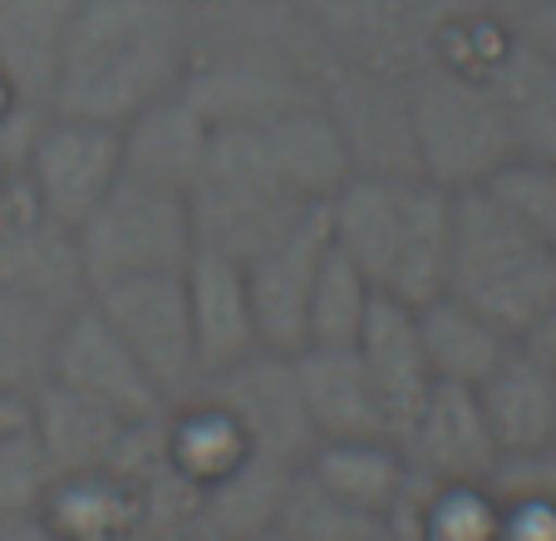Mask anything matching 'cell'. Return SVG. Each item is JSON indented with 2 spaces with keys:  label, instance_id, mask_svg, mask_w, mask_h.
Returning <instances> with one entry per match:
<instances>
[{
  "label": "cell",
  "instance_id": "cell-1",
  "mask_svg": "<svg viewBox=\"0 0 556 541\" xmlns=\"http://www.w3.org/2000/svg\"><path fill=\"white\" fill-rule=\"evenodd\" d=\"M198 60L188 0H79L54 74L50 114L124 128L182 89Z\"/></svg>",
  "mask_w": 556,
  "mask_h": 541
},
{
  "label": "cell",
  "instance_id": "cell-2",
  "mask_svg": "<svg viewBox=\"0 0 556 541\" xmlns=\"http://www.w3.org/2000/svg\"><path fill=\"white\" fill-rule=\"evenodd\" d=\"M443 291L522 340L556 305V251L493 188L453 192V251Z\"/></svg>",
  "mask_w": 556,
  "mask_h": 541
},
{
  "label": "cell",
  "instance_id": "cell-3",
  "mask_svg": "<svg viewBox=\"0 0 556 541\" xmlns=\"http://www.w3.org/2000/svg\"><path fill=\"white\" fill-rule=\"evenodd\" d=\"M74 266L85 291L128 281V276H157V270H188L198 237H192L188 192L124 173L104 192L94 212L70 231Z\"/></svg>",
  "mask_w": 556,
  "mask_h": 541
},
{
  "label": "cell",
  "instance_id": "cell-4",
  "mask_svg": "<svg viewBox=\"0 0 556 541\" xmlns=\"http://www.w3.org/2000/svg\"><path fill=\"white\" fill-rule=\"evenodd\" d=\"M409 134L419 177L448 192L483 188L497 167L513 163V143L488 84L443 60L409 70Z\"/></svg>",
  "mask_w": 556,
  "mask_h": 541
},
{
  "label": "cell",
  "instance_id": "cell-5",
  "mask_svg": "<svg viewBox=\"0 0 556 541\" xmlns=\"http://www.w3.org/2000/svg\"><path fill=\"white\" fill-rule=\"evenodd\" d=\"M89 301L104 311V320L118 330L148 385L157 389L163 408H178L202 385L198 335H192L188 281L182 270H157V276H128V281L99 286Z\"/></svg>",
  "mask_w": 556,
  "mask_h": 541
},
{
  "label": "cell",
  "instance_id": "cell-6",
  "mask_svg": "<svg viewBox=\"0 0 556 541\" xmlns=\"http://www.w3.org/2000/svg\"><path fill=\"white\" fill-rule=\"evenodd\" d=\"M25 188L60 231H74L124 177V128L40 114L25 143Z\"/></svg>",
  "mask_w": 556,
  "mask_h": 541
},
{
  "label": "cell",
  "instance_id": "cell-7",
  "mask_svg": "<svg viewBox=\"0 0 556 541\" xmlns=\"http://www.w3.org/2000/svg\"><path fill=\"white\" fill-rule=\"evenodd\" d=\"M50 385L70 389V394H85L94 404L114 408L128 424H143V418L168 414L157 389L148 385V375L138 369V360L128 354V344L118 340V330L104 320L89 291L60 315L54 325V344H50Z\"/></svg>",
  "mask_w": 556,
  "mask_h": 541
},
{
  "label": "cell",
  "instance_id": "cell-8",
  "mask_svg": "<svg viewBox=\"0 0 556 541\" xmlns=\"http://www.w3.org/2000/svg\"><path fill=\"white\" fill-rule=\"evenodd\" d=\"M320 104L336 118L355 173L419 177V158H414V134H409V74L345 64L320 95Z\"/></svg>",
  "mask_w": 556,
  "mask_h": 541
},
{
  "label": "cell",
  "instance_id": "cell-9",
  "mask_svg": "<svg viewBox=\"0 0 556 541\" xmlns=\"http://www.w3.org/2000/svg\"><path fill=\"white\" fill-rule=\"evenodd\" d=\"M198 389L207 399H217V404L247 428L256 453H276V458L295 463V468L311 458L315 433L301 408L291 354L256 350V354H247L242 365L222 369V375H207Z\"/></svg>",
  "mask_w": 556,
  "mask_h": 541
},
{
  "label": "cell",
  "instance_id": "cell-10",
  "mask_svg": "<svg viewBox=\"0 0 556 541\" xmlns=\"http://www.w3.org/2000/svg\"><path fill=\"white\" fill-rule=\"evenodd\" d=\"M400 453L409 463L414 488H448V482H488L497 468V443L478 394L463 385H433L419 404L414 424L404 428Z\"/></svg>",
  "mask_w": 556,
  "mask_h": 541
},
{
  "label": "cell",
  "instance_id": "cell-11",
  "mask_svg": "<svg viewBox=\"0 0 556 541\" xmlns=\"http://www.w3.org/2000/svg\"><path fill=\"white\" fill-rule=\"evenodd\" d=\"M326 212L315 207L301 227H291L281 241L247 261V295H252L256 340L271 354H295L305 344V311H311V286L320 256H326Z\"/></svg>",
  "mask_w": 556,
  "mask_h": 541
},
{
  "label": "cell",
  "instance_id": "cell-12",
  "mask_svg": "<svg viewBox=\"0 0 556 541\" xmlns=\"http://www.w3.org/2000/svg\"><path fill=\"white\" fill-rule=\"evenodd\" d=\"M355 354H359V365H365L369 385H375V394H379V408H384V418H389V433L400 443L404 428H409L414 414H419V404L429 399V389L439 385L429 369V354H424L414 305H404V301L379 291L375 311H369L365 330H359V340H355Z\"/></svg>",
  "mask_w": 556,
  "mask_h": 541
},
{
  "label": "cell",
  "instance_id": "cell-13",
  "mask_svg": "<svg viewBox=\"0 0 556 541\" xmlns=\"http://www.w3.org/2000/svg\"><path fill=\"white\" fill-rule=\"evenodd\" d=\"M493 95L497 114H503L513 158H532V163H556V60L542 54L532 40H522L513 25L507 45L488 60L478 74Z\"/></svg>",
  "mask_w": 556,
  "mask_h": 541
},
{
  "label": "cell",
  "instance_id": "cell-14",
  "mask_svg": "<svg viewBox=\"0 0 556 541\" xmlns=\"http://www.w3.org/2000/svg\"><path fill=\"white\" fill-rule=\"evenodd\" d=\"M182 281H188V311H192V335H198L202 379L242 365L247 354L262 350L242 261L217 256V251H192Z\"/></svg>",
  "mask_w": 556,
  "mask_h": 541
},
{
  "label": "cell",
  "instance_id": "cell-15",
  "mask_svg": "<svg viewBox=\"0 0 556 541\" xmlns=\"http://www.w3.org/2000/svg\"><path fill=\"white\" fill-rule=\"evenodd\" d=\"M472 394H478V408H483L488 433L503 458L556 448V375L527 344H513L503 365Z\"/></svg>",
  "mask_w": 556,
  "mask_h": 541
},
{
  "label": "cell",
  "instance_id": "cell-16",
  "mask_svg": "<svg viewBox=\"0 0 556 541\" xmlns=\"http://www.w3.org/2000/svg\"><path fill=\"white\" fill-rule=\"evenodd\" d=\"M291 375L315 443H326V438H394L355 350H295Z\"/></svg>",
  "mask_w": 556,
  "mask_h": 541
},
{
  "label": "cell",
  "instance_id": "cell-17",
  "mask_svg": "<svg viewBox=\"0 0 556 541\" xmlns=\"http://www.w3.org/2000/svg\"><path fill=\"white\" fill-rule=\"evenodd\" d=\"M320 212H326L330 247L355 261L375 281V291H384L389 266H394V247H400V222H404V177L350 173L320 202Z\"/></svg>",
  "mask_w": 556,
  "mask_h": 541
},
{
  "label": "cell",
  "instance_id": "cell-18",
  "mask_svg": "<svg viewBox=\"0 0 556 541\" xmlns=\"http://www.w3.org/2000/svg\"><path fill=\"white\" fill-rule=\"evenodd\" d=\"M212 148V124L198 104L188 99V89L157 99L153 109H143L138 118L124 124V173L163 183L173 192H192V183L202 177Z\"/></svg>",
  "mask_w": 556,
  "mask_h": 541
},
{
  "label": "cell",
  "instance_id": "cell-19",
  "mask_svg": "<svg viewBox=\"0 0 556 541\" xmlns=\"http://www.w3.org/2000/svg\"><path fill=\"white\" fill-rule=\"evenodd\" d=\"M79 0H0V74L25 109L50 114L54 74Z\"/></svg>",
  "mask_w": 556,
  "mask_h": 541
},
{
  "label": "cell",
  "instance_id": "cell-20",
  "mask_svg": "<svg viewBox=\"0 0 556 541\" xmlns=\"http://www.w3.org/2000/svg\"><path fill=\"white\" fill-rule=\"evenodd\" d=\"M448 251H453V192L429 177H404V222L400 247L389 266L384 295L404 305H424L448 281Z\"/></svg>",
  "mask_w": 556,
  "mask_h": 541
},
{
  "label": "cell",
  "instance_id": "cell-21",
  "mask_svg": "<svg viewBox=\"0 0 556 541\" xmlns=\"http://www.w3.org/2000/svg\"><path fill=\"white\" fill-rule=\"evenodd\" d=\"M305 468L336 498H345L350 507L369 512L379 521L394 517L414 492L409 463H404L394 438H326V443L311 448Z\"/></svg>",
  "mask_w": 556,
  "mask_h": 541
},
{
  "label": "cell",
  "instance_id": "cell-22",
  "mask_svg": "<svg viewBox=\"0 0 556 541\" xmlns=\"http://www.w3.org/2000/svg\"><path fill=\"white\" fill-rule=\"evenodd\" d=\"M414 315H419V340H424V354H429V369L439 385L478 389L503 365V354L517 344L488 315H478L472 305H463L448 291L414 305Z\"/></svg>",
  "mask_w": 556,
  "mask_h": 541
},
{
  "label": "cell",
  "instance_id": "cell-23",
  "mask_svg": "<svg viewBox=\"0 0 556 541\" xmlns=\"http://www.w3.org/2000/svg\"><path fill=\"white\" fill-rule=\"evenodd\" d=\"M30 428L50 448V458L60 473H99L114 463L118 443H124V433L134 424L118 418L114 408L94 404L85 394H70V389L45 379L30 394Z\"/></svg>",
  "mask_w": 556,
  "mask_h": 541
},
{
  "label": "cell",
  "instance_id": "cell-24",
  "mask_svg": "<svg viewBox=\"0 0 556 541\" xmlns=\"http://www.w3.org/2000/svg\"><path fill=\"white\" fill-rule=\"evenodd\" d=\"M291 478L295 463L276 458V453H247L237 468L198 492V517L222 541H252L276 527V512H281Z\"/></svg>",
  "mask_w": 556,
  "mask_h": 541
},
{
  "label": "cell",
  "instance_id": "cell-25",
  "mask_svg": "<svg viewBox=\"0 0 556 541\" xmlns=\"http://www.w3.org/2000/svg\"><path fill=\"white\" fill-rule=\"evenodd\" d=\"M74 301L45 295L35 286L0 281V389L35 394L50 375L54 325Z\"/></svg>",
  "mask_w": 556,
  "mask_h": 541
},
{
  "label": "cell",
  "instance_id": "cell-26",
  "mask_svg": "<svg viewBox=\"0 0 556 541\" xmlns=\"http://www.w3.org/2000/svg\"><path fill=\"white\" fill-rule=\"evenodd\" d=\"M375 295L379 291L365 270L350 256H340L336 247H326L320 270H315V286H311L301 350H355L359 330H365L369 311H375Z\"/></svg>",
  "mask_w": 556,
  "mask_h": 541
},
{
  "label": "cell",
  "instance_id": "cell-27",
  "mask_svg": "<svg viewBox=\"0 0 556 541\" xmlns=\"http://www.w3.org/2000/svg\"><path fill=\"white\" fill-rule=\"evenodd\" d=\"M379 527H389V521L369 517V512L350 507L345 498H336L326 482H315V473L305 463L295 468L291 488L281 498V512H276V531L286 541H365Z\"/></svg>",
  "mask_w": 556,
  "mask_h": 541
},
{
  "label": "cell",
  "instance_id": "cell-28",
  "mask_svg": "<svg viewBox=\"0 0 556 541\" xmlns=\"http://www.w3.org/2000/svg\"><path fill=\"white\" fill-rule=\"evenodd\" d=\"M54 482H60V468L30 424L0 433V521L40 517Z\"/></svg>",
  "mask_w": 556,
  "mask_h": 541
},
{
  "label": "cell",
  "instance_id": "cell-29",
  "mask_svg": "<svg viewBox=\"0 0 556 541\" xmlns=\"http://www.w3.org/2000/svg\"><path fill=\"white\" fill-rule=\"evenodd\" d=\"M414 517L424 541H497L503 507L488 482H448V488H424Z\"/></svg>",
  "mask_w": 556,
  "mask_h": 541
},
{
  "label": "cell",
  "instance_id": "cell-30",
  "mask_svg": "<svg viewBox=\"0 0 556 541\" xmlns=\"http://www.w3.org/2000/svg\"><path fill=\"white\" fill-rule=\"evenodd\" d=\"M497 541H556V502L552 498H507L497 502Z\"/></svg>",
  "mask_w": 556,
  "mask_h": 541
},
{
  "label": "cell",
  "instance_id": "cell-31",
  "mask_svg": "<svg viewBox=\"0 0 556 541\" xmlns=\"http://www.w3.org/2000/svg\"><path fill=\"white\" fill-rule=\"evenodd\" d=\"M517 35L522 40H532L542 54H552L556 60V0H542V5H532L527 15H517Z\"/></svg>",
  "mask_w": 556,
  "mask_h": 541
},
{
  "label": "cell",
  "instance_id": "cell-32",
  "mask_svg": "<svg viewBox=\"0 0 556 541\" xmlns=\"http://www.w3.org/2000/svg\"><path fill=\"white\" fill-rule=\"evenodd\" d=\"M517 344H527V350H532L536 360H542V365H546V369H552V375H556V305H552V311H546L542 320H536L532 330H527V335H522V340H517Z\"/></svg>",
  "mask_w": 556,
  "mask_h": 541
},
{
  "label": "cell",
  "instance_id": "cell-33",
  "mask_svg": "<svg viewBox=\"0 0 556 541\" xmlns=\"http://www.w3.org/2000/svg\"><path fill=\"white\" fill-rule=\"evenodd\" d=\"M0 541H64L45 517H21V521H0Z\"/></svg>",
  "mask_w": 556,
  "mask_h": 541
},
{
  "label": "cell",
  "instance_id": "cell-34",
  "mask_svg": "<svg viewBox=\"0 0 556 541\" xmlns=\"http://www.w3.org/2000/svg\"><path fill=\"white\" fill-rule=\"evenodd\" d=\"M25 424H30V394H11V389H0V433L25 428Z\"/></svg>",
  "mask_w": 556,
  "mask_h": 541
},
{
  "label": "cell",
  "instance_id": "cell-35",
  "mask_svg": "<svg viewBox=\"0 0 556 541\" xmlns=\"http://www.w3.org/2000/svg\"><path fill=\"white\" fill-rule=\"evenodd\" d=\"M21 114H30V109L21 104V95H15V89H11V79L0 74V128H11ZM35 114H40V109H35Z\"/></svg>",
  "mask_w": 556,
  "mask_h": 541
},
{
  "label": "cell",
  "instance_id": "cell-36",
  "mask_svg": "<svg viewBox=\"0 0 556 541\" xmlns=\"http://www.w3.org/2000/svg\"><path fill=\"white\" fill-rule=\"evenodd\" d=\"M488 5H493L503 21H517V15H527L532 5H542V0H488Z\"/></svg>",
  "mask_w": 556,
  "mask_h": 541
},
{
  "label": "cell",
  "instance_id": "cell-37",
  "mask_svg": "<svg viewBox=\"0 0 556 541\" xmlns=\"http://www.w3.org/2000/svg\"><path fill=\"white\" fill-rule=\"evenodd\" d=\"M365 541H394V531H389V527H379L375 537H365Z\"/></svg>",
  "mask_w": 556,
  "mask_h": 541
},
{
  "label": "cell",
  "instance_id": "cell-38",
  "mask_svg": "<svg viewBox=\"0 0 556 541\" xmlns=\"http://www.w3.org/2000/svg\"><path fill=\"white\" fill-rule=\"evenodd\" d=\"M252 541H286V537H281V531L271 527V531H262V537H252Z\"/></svg>",
  "mask_w": 556,
  "mask_h": 541
}]
</instances>
